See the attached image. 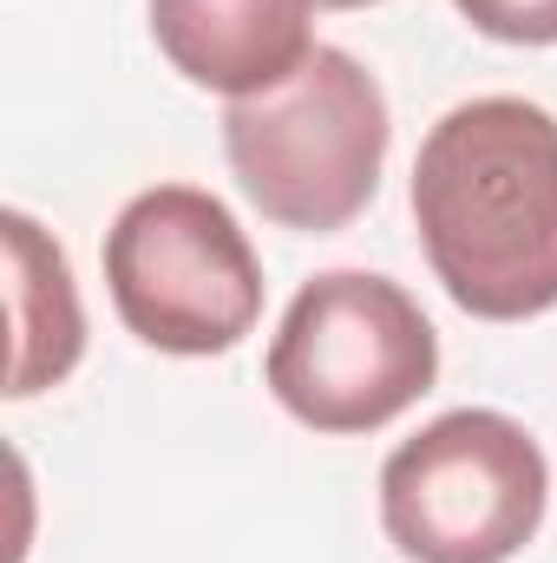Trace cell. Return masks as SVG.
I'll list each match as a JSON object with an SVG mask.
<instances>
[{
  "instance_id": "cell-1",
  "label": "cell",
  "mask_w": 557,
  "mask_h": 563,
  "mask_svg": "<svg viewBox=\"0 0 557 563\" xmlns=\"http://www.w3.org/2000/svg\"><path fill=\"white\" fill-rule=\"evenodd\" d=\"M414 230L479 321L557 308V119L532 99H466L414 157Z\"/></svg>"
},
{
  "instance_id": "cell-2",
  "label": "cell",
  "mask_w": 557,
  "mask_h": 563,
  "mask_svg": "<svg viewBox=\"0 0 557 563\" xmlns=\"http://www.w3.org/2000/svg\"><path fill=\"white\" fill-rule=\"evenodd\" d=\"M387 139V92L341 46H315L295 79L256 99H230L223 112V157L237 190L270 223L308 236H328L374 203Z\"/></svg>"
},
{
  "instance_id": "cell-3",
  "label": "cell",
  "mask_w": 557,
  "mask_h": 563,
  "mask_svg": "<svg viewBox=\"0 0 557 563\" xmlns=\"http://www.w3.org/2000/svg\"><path fill=\"white\" fill-rule=\"evenodd\" d=\"M439 334L419 301L387 276L328 269L282 314L263 380L308 432H381L419 394H433Z\"/></svg>"
},
{
  "instance_id": "cell-4",
  "label": "cell",
  "mask_w": 557,
  "mask_h": 563,
  "mask_svg": "<svg viewBox=\"0 0 557 563\" xmlns=\"http://www.w3.org/2000/svg\"><path fill=\"white\" fill-rule=\"evenodd\" d=\"M551 465L492 407H459L401 439L381 465V525L414 563H512L545 525Z\"/></svg>"
},
{
  "instance_id": "cell-5",
  "label": "cell",
  "mask_w": 557,
  "mask_h": 563,
  "mask_svg": "<svg viewBox=\"0 0 557 563\" xmlns=\"http://www.w3.org/2000/svg\"><path fill=\"white\" fill-rule=\"evenodd\" d=\"M119 321L157 354H230L263 314V263L243 223L197 184L139 190L106 230Z\"/></svg>"
},
{
  "instance_id": "cell-6",
  "label": "cell",
  "mask_w": 557,
  "mask_h": 563,
  "mask_svg": "<svg viewBox=\"0 0 557 563\" xmlns=\"http://www.w3.org/2000/svg\"><path fill=\"white\" fill-rule=\"evenodd\" d=\"M157 53L204 92L256 99L315 53V0H151Z\"/></svg>"
},
{
  "instance_id": "cell-7",
  "label": "cell",
  "mask_w": 557,
  "mask_h": 563,
  "mask_svg": "<svg viewBox=\"0 0 557 563\" xmlns=\"http://www.w3.org/2000/svg\"><path fill=\"white\" fill-rule=\"evenodd\" d=\"M7 301H13V374L7 394L26 400L40 387H59L79 367L86 347V314H79V288L59 256V243H46V230L26 210H7Z\"/></svg>"
},
{
  "instance_id": "cell-8",
  "label": "cell",
  "mask_w": 557,
  "mask_h": 563,
  "mask_svg": "<svg viewBox=\"0 0 557 563\" xmlns=\"http://www.w3.org/2000/svg\"><path fill=\"white\" fill-rule=\"evenodd\" d=\"M485 40L505 46H557V0H452Z\"/></svg>"
},
{
  "instance_id": "cell-9",
  "label": "cell",
  "mask_w": 557,
  "mask_h": 563,
  "mask_svg": "<svg viewBox=\"0 0 557 563\" xmlns=\"http://www.w3.org/2000/svg\"><path fill=\"white\" fill-rule=\"evenodd\" d=\"M315 7H335V13H348V7H374V0H315Z\"/></svg>"
}]
</instances>
